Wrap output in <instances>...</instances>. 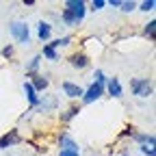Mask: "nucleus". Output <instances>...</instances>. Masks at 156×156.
Listing matches in <instances>:
<instances>
[{"mask_svg": "<svg viewBox=\"0 0 156 156\" xmlns=\"http://www.w3.org/2000/svg\"><path fill=\"white\" fill-rule=\"evenodd\" d=\"M130 89H132L134 95H139V98H150L152 95V83L147 80V78H132Z\"/></svg>", "mask_w": 156, "mask_h": 156, "instance_id": "1", "label": "nucleus"}, {"mask_svg": "<svg viewBox=\"0 0 156 156\" xmlns=\"http://www.w3.org/2000/svg\"><path fill=\"white\" fill-rule=\"evenodd\" d=\"M9 30H11V35H13L15 41H20V44H28L30 33H28V26H26L24 22H11Z\"/></svg>", "mask_w": 156, "mask_h": 156, "instance_id": "2", "label": "nucleus"}, {"mask_svg": "<svg viewBox=\"0 0 156 156\" xmlns=\"http://www.w3.org/2000/svg\"><path fill=\"white\" fill-rule=\"evenodd\" d=\"M65 9L74 15V22H76V24H80V22H83L85 11H87L83 0H67V2H65Z\"/></svg>", "mask_w": 156, "mask_h": 156, "instance_id": "3", "label": "nucleus"}, {"mask_svg": "<svg viewBox=\"0 0 156 156\" xmlns=\"http://www.w3.org/2000/svg\"><path fill=\"white\" fill-rule=\"evenodd\" d=\"M102 91H104L102 85L91 83V87H89L87 91H83V102H85V104H91V102H95V100H100V98H102Z\"/></svg>", "mask_w": 156, "mask_h": 156, "instance_id": "4", "label": "nucleus"}, {"mask_svg": "<svg viewBox=\"0 0 156 156\" xmlns=\"http://www.w3.org/2000/svg\"><path fill=\"white\" fill-rule=\"evenodd\" d=\"M58 143H61V147H63L65 152H78V154H80V147H78V143L72 139V136H69L67 132H63V134H61Z\"/></svg>", "mask_w": 156, "mask_h": 156, "instance_id": "5", "label": "nucleus"}, {"mask_svg": "<svg viewBox=\"0 0 156 156\" xmlns=\"http://www.w3.org/2000/svg\"><path fill=\"white\" fill-rule=\"evenodd\" d=\"M63 91H65L67 98H72V100H76V98H83V87H78V85H74V83H69V80L63 83Z\"/></svg>", "mask_w": 156, "mask_h": 156, "instance_id": "6", "label": "nucleus"}, {"mask_svg": "<svg viewBox=\"0 0 156 156\" xmlns=\"http://www.w3.org/2000/svg\"><path fill=\"white\" fill-rule=\"evenodd\" d=\"M17 141H20L17 130H11V132H7L2 139H0V150H7L9 145H13V143H17Z\"/></svg>", "mask_w": 156, "mask_h": 156, "instance_id": "7", "label": "nucleus"}, {"mask_svg": "<svg viewBox=\"0 0 156 156\" xmlns=\"http://www.w3.org/2000/svg\"><path fill=\"white\" fill-rule=\"evenodd\" d=\"M108 93L113 95V98H122V85H119V78H108Z\"/></svg>", "mask_w": 156, "mask_h": 156, "instance_id": "8", "label": "nucleus"}, {"mask_svg": "<svg viewBox=\"0 0 156 156\" xmlns=\"http://www.w3.org/2000/svg\"><path fill=\"white\" fill-rule=\"evenodd\" d=\"M52 35V26L48 22H39V28H37V37L41 39V41H48Z\"/></svg>", "mask_w": 156, "mask_h": 156, "instance_id": "9", "label": "nucleus"}, {"mask_svg": "<svg viewBox=\"0 0 156 156\" xmlns=\"http://www.w3.org/2000/svg\"><path fill=\"white\" fill-rule=\"evenodd\" d=\"M69 63H72V67L83 69V67H87V65H89V56H87V54H74V56L69 58Z\"/></svg>", "mask_w": 156, "mask_h": 156, "instance_id": "10", "label": "nucleus"}, {"mask_svg": "<svg viewBox=\"0 0 156 156\" xmlns=\"http://www.w3.org/2000/svg\"><path fill=\"white\" fill-rule=\"evenodd\" d=\"M24 91H26V98H28L30 106H37V104H39V95H37V91L33 89L30 83H24Z\"/></svg>", "mask_w": 156, "mask_h": 156, "instance_id": "11", "label": "nucleus"}, {"mask_svg": "<svg viewBox=\"0 0 156 156\" xmlns=\"http://www.w3.org/2000/svg\"><path fill=\"white\" fill-rule=\"evenodd\" d=\"M30 85H33V89L39 93V91H44V89L48 87V78H46V76H33V83H30Z\"/></svg>", "mask_w": 156, "mask_h": 156, "instance_id": "12", "label": "nucleus"}, {"mask_svg": "<svg viewBox=\"0 0 156 156\" xmlns=\"http://www.w3.org/2000/svg\"><path fill=\"white\" fill-rule=\"evenodd\" d=\"M132 136H134L141 145H154V136H152V134H139V132H134Z\"/></svg>", "mask_w": 156, "mask_h": 156, "instance_id": "13", "label": "nucleus"}, {"mask_svg": "<svg viewBox=\"0 0 156 156\" xmlns=\"http://www.w3.org/2000/svg\"><path fill=\"white\" fill-rule=\"evenodd\" d=\"M78 113H80V108H78V106H69V108L61 115V122H69V119H74Z\"/></svg>", "mask_w": 156, "mask_h": 156, "instance_id": "14", "label": "nucleus"}, {"mask_svg": "<svg viewBox=\"0 0 156 156\" xmlns=\"http://www.w3.org/2000/svg\"><path fill=\"white\" fill-rule=\"evenodd\" d=\"M44 56H48L50 61H58V54H56V50L48 44V46H44Z\"/></svg>", "mask_w": 156, "mask_h": 156, "instance_id": "15", "label": "nucleus"}, {"mask_svg": "<svg viewBox=\"0 0 156 156\" xmlns=\"http://www.w3.org/2000/svg\"><path fill=\"white\" fill-rule=\"evenodd\" d=\"M39 61H41V56H35V58H30V63H28L26 72H28V74H35V72H37V67H39Z\"/></svg>", "mask_w": 156, "mask_h": 156, "instance_id": "16", "label": "nucleus"}, {"mask_svg": "<svg viewBox=\"0 0 156 156\" xmlns=\"http://www.w3.org/2000/svg\"><path fill=\"white\" fill-rule=\"evenodd\" d=\"M154 30H156V22H154V20H152V22H150V24L145 26V35H147V37L152 39V37H154Z\"/></svg>", "mask_w": 156, "mask_h": 156, "instance_id": "17", "label": "nucleus"}, {"mask_svg": "<svg viewBox=\"0 0 156 156\" xmlns=\"http://www.w3.org/2000/svg\"><path fill=\"white\" fill-rule=\"evenodd\" d=\"M154 7H156L154 0H145V2H141V11H152Z\"/></svg>", "mask_w": 156, "mask_h": 156, "instance_id": "18", "label": "nucleus"}, {"mask_svg": "<svg viewBox=\"0 0 156 156\" xmlns=\"http://www.w3.org/2000/svg\"><path fill=\"white\" fill-rule=\"evenodd\" d=\"M141 152L145 154V156H154L156 152H154V145H141Z\"/></svg>", "mask_w": 156, "mask_h": 156, "instance_id": "19", "label": "nucleus"}, {"mask_svg": "<svg viewBox=\"0 0 156 156\" xmlns=\"http://www.w3.org/2000/svg\"><path fill=\"white\" fill-rule=\"evenodd\" d=\"M104 80H106L104 74H102L100 69H98V72H95V80H93V83H98V85H102V87H104Z\"/></svg>", "mask_w": 156, "mask_h": 156, "instance_id": "20", "label": "nucleus"}, {"mask_svg": "<svg viewBox=\"0 0 156 156\" xmlns=\"http://www.w3.org/2000/svg\"><path fill=\"white\" fill-rule=\"evenodd\" d=\"M106 2H104V0H93V2H91V7H93V11H98V9H102Z\"/></svg>", "mask_w": 156, "mask_h": 156, "instance_id": "21", "label": "nucleus"}, {"mask_svg": "<svg viewBox=\"0 0 156 156\" xmlns=\"http://www.w3.org/2000/svg\"><path fill=\"white\" fill-rule=\"evenodd\" d=\"M132 9H134V2H122V11L128 13V11H132Z\"/></svg>", "mask_w": 156, "mask_h": 156, "instance_id": "22", "label": "nucleus"}, {"mask_svg": "<svg viewBox=\"0 0 156 156\" xmlns=\"http://www.w3.org/2000/svg\"><path fill=\"white\" fill-rule=\"evenodd\" d=\"M58 156H80V154H78V152H65V150H61Z\"/></svg>", "mask_w": 156, "mask_h": 156, "instance_id": "23", "label": "nucleus"}, {"mask_svg": "<svg viewBox=\"0 0 156 156\" xmlns=\"http://www.w3.org/2000/svg\"><path fill=\"white\" fill-rule=\"evenodd\" d=\"M2 54H5V56H11V54H13V48H11V46H7V48L2 50Z\"/></svg>", "mask_w": 156, "mask_h": 156, "instance_id": "24", "label": "nucleus"}]
</instances>
